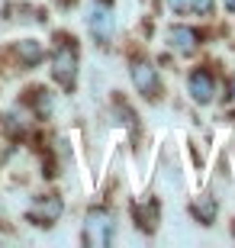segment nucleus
Listing matches in <instances>:
<instances>
[{
  "mask_svg": "<svg viewBox=\"0 0 235 248\" xmlns=\"http://www.w3.org/2000/svg\"><path fill=\"white\" fill-rule=\"evenodd\" d=\"M58 42V39H55ZM55 81L62 84L64 91H71L74 87V74H78V46L71 42V36H62V42H58V48H55Z\"/></svg>",
  "mask_w": 235,
  "mask_h": 248,
  "instance_id": "obj_1",
  "label": "nucleus"
},
{
  "mask_svg": "<svg viewBox=\"0 0 235 248\" xmlns=\"http://www.w3.org/2000/svg\"><path fill=\"white\" fill-rule=\"evenodd\" d=\"M129 74H132V84H136V91L142 93L145 100H158V93H161V81H158V71L152 68V62H145V58H132Z\"/></svg>",
  "mask_w": 235,
  "mask_h": 248,
  "instance_id": "obj_2",
  "label": "nucleus"
},
{
  "mask_svg": "<svg viewBox=\"0 0 235 248\" xmlns=\"http://www.w3.org/2000/svg\"><path fill=\"white\" fill-rule=\"evenodd\" d=\"M87 29H91V36L97 39V46H107L110 39H113V10L97 0L91 7V13H87Z\"/></svg>",
  "mask_w": 235,
  "mask_h": 248,
  "instance_id": "obj_3",
  "label": "nucleus"
},
{
  "mask_svg": "<svg viewBox=\"0 0 235 248\" xmlns=\"http://www.w3.org/2000/svg\"><path fill=\"white\" fill-rule=\"evenodd\" d=\"M29 222H36V226H52L58 216H62V200L55 197V193H42L32 206H29Z\"/></svg>",
  "mask_w": 235,
  "mask_h": 248,
  "instance_id": "obj_4",
  "label": "nucleus"
},
{
  "mask_svg": "<svg viewBox=\"0 0 235 248\" xmlns=\"http://www.w3.org/2000/svg\"><path fill=\"white\" fill-rule=\"evenodd\" d=\"M190 97L203 107V103H213V97H216V81H213V74L206 71V68H197V71L190 74Z\"/></svg>",
  "mask_w": 235,
  "mask_h": 248,
  "instance_id": "obj_5",
  "label": "nucleus"
},
{
  "mask_svg": "<svg viewBox=\"0 0 235 248\" xmlns=\"http://www.w3.org/2000/svg\"><path fill=\"white\" fill-rule=\"evenodd\" d=\"M87 239L97 242V245H107L110 239H113V216L103 210H94L91 216H87Z\"/></svg>",
  "mask_w": 235,
  "mask_h": 248,
  "instance_id": "obj_6",
  "label": "nucleus"
},
{
  "mask_svg": "<svg viewBox=\"0 0 235 248\" xmlns=\"http://www.w3.org/2000/svg\"><path fill=\"white\" fill-rule=\"evenodd\" d=\"M168 46L177 48V52H193V46H197V32L187 26H171L168 29Z\"/></svg>",
  "mask_w": 235,
  "mask_h": 248,
  "instance_id": "obj_7",
  "label": "nucleus"
},
{
  "mask_svg": "<svg viewBox=\"0 0 235 248\" xmlns=\"http://www.w3.org/2000/svg\"><path fill=\"white\" fill-rule=\"evenodd\" d=\"M16 55L23 58L26 68H32V64H39L46 58V48H42V42H36V39H23V42H16Z\"/></svg>",
  "mask_w": 235,
  "mask_h": 248,
  "instance_id": "obj_8",
  "label": "nucleus"
},
{
  "mask_svg": "<svg viewBox=\"0 0 235 248\" xmlns=\"http://www.w3.org/2000/svg\"><path fill=\"white\" fill-rule=\"evenodd\" d=\"M190 213H193V219H197V222L209 226L213 216H216V200H213V197H203V200H197L193 206H190Z\"/></svg>",
  "mask_w": 235,
  "mask_h": 248,
  "instance_id": "obj_9",
  "label": "nucleus"
},
{
  "mask_svg": "<svg viewBox=\"0 0 235 248\" xmlns=\"http://www.w3.org/2000/svg\"><path fill=\"white\" fill-rule=\"evenodd\" d=\"M213 7H216L213 0H190V10H193L197 16H209V13H213Z\"/></svg>",
  "mask_w": 235,
  "mask_h": 248,
  "instance_id": "obj_10",
  "label": "nucleus"
},
{
  "mask_svg": "<svg viewBox=\"0 0 235 248\" xmlns=\"http://www.w3.org/2000/svg\"><path fill=\"white\" fill-rule=\"evenodd\" d=\"M168 3H171V10H174V13H184V10L190 7V0H168Z\"/></svg>",
  "mask_w": 235,
  "mask_h": 248,
  "instance_id": "obj_11",
  "label": "nucleus"
},
{
  "mask_svg": "<svg viewBox=\"0 0 235 248\" xmlns=\"http://www.w3.org/2000/svg\"><path fill=\"white\" fill-rule=\"evenodd\" d=\"M226 10H229V13H235V0H226Z\"/></svg>",
  "mask_w": 235,
  "mask_h": 248,
  "instance_id": "obj_12",
  "label": "nucleus"
}]
</instances>
